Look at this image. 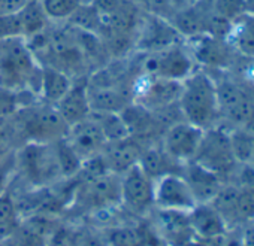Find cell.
<instances>
[{"label":"cell","mask_w":254,"mask_h":246,"mask_svg":"<svg viewBox=\"0 0 254 246\" xmlns=\"http://www.w3.org/2000/svg\"><path fill=\"white\" fill-rule=\"evenodd\" d=\"M178 107L186 121L202 130L217 126L221 115L215 81L206 72L190 73L181 84Z\"/></svg>","instance_id":"obj_1"},{"label":"cell","mask_w":254,"mask_h":246,"mask_svg":"<svg viewBox=\"0 0 254 246\" xmlns=\"http://www.w3.org/2000/svg\"><path fill=\"white\" fill-rule=\"evenodd\" d=\"M41 64L36 61L26 39H0V85L38 96L41 82Z\"/></svg>","instance_id":"obj_2"},{"label":"cell","mask_w":254,"mask_h":246,"mask_svg":"<svg viewBox=\"0 0 254 246\" xmlns=\"http://www.w3.org/2000/svg\"><path fill=\"white\" fill-rule=\"evenodd\" d=\"M215 88L221 118L244 129L254 116V84L224 78L215 81Z\"/></svg>","instance_id":"obj_3"},{"label":"cell","mask_w":254,"mask_h":246,"mask_svg":"<svg viewBox=\"0 0 254 246\" xmlns=\"http://www.w3.org/2000/svg\"><path fill=\"white\" fill-rule=\"evenodd\" d=\"M142 54L144 57L139 61L138 73L171 81H184L190 73H193L194 60L181 42L154 52Z\"/></svg>","instance_id":"obj_4"},{"label":"cell","mask_w":254,"mask_h":246,"mask_svg":"<svg viewBox=\"0 0 254 246\" xmlns=\"http://www.w3.org/2000/svg\"><path fill=\"white\" fill-rule=\"evenodd\" d=\"M193 161L214 172L223 181L229 178L238 166L229 132L218 126L203 130V136Z\"/></svg>","instance_id":"obj_5"},{"label":"cell","mask_w":254,"mask_h":246,"mask_svg":"<svg viewBox=\"0 0 254 246\" xmlns=\"http://www.w3.org/2000/svg\"><path fill=\"white\" fill-rule=\"evenodd\" d=\"M18 166L24 176L36 185L51 184L63 178L54 142H29L18 155Z\"/></svg>","instance_id":"obj_6"},{"label":"cell","mask_w":254,"mask_h":246,"mask_svg":"<svg viewBox=\"0 0 254 246\" xmlns=\"http://www.w3.org/2000/svg\"><path fill=\"white\" fill-rule=\"evenodd\" d=\"M24 113L23 132L29 142H57L63 139L69 126L60 116L54 104L39 103L21 109Z\"/></svg>","instance_id":"obj_7"},{"label":"cell","mask_w":254,"mask_h":246,"mask_svg":"<svg viewBox=\"0 0 254 246\" xmlns=\"http://www.w3.org/2000/svg\"><path fill=\"white\" fill-rule=\"evenodd\" d=\"M120 198L121 206L135 216H147L154 209V181L139 164L120 176Z\"/></svg>","instance_id":"obj_8"},{"label":"cell","mask_w":254,"mask_h":246,"mask_svg":"<svg viewBox=\"0 0 254 246\" xmlns=\"http://www.w3.org/2000/svg\"><path fill=\"white\" fill-rule=\"evenodd\" d=\"M150 215H153L154 234L166 246H206V242L199 239L191 228L189 212L154 207Z\"/></svg>","instance_id":"obj_9"},{"label":"cell","mask_w":254,"mask_h":246,"mask_svg":"<svg viewBox=\"0 0 254 246\" xmlns=\"http://www.w3.org/2000/svg\"><path fill=\"white\" fill-rule=\"evenodd\" d=\"M76 203L82 207L99 210H109L117 204H121L120 198V176L106 173L103 176L81 181L76 190Z\"/></svg>","instance_id":"obj_10"},{"label":"cell","mask_w":254,"mask_h":246,"mask_svg":"<svg viewBox=\"0 0 254 246\" xmlns=\"http://www.w3.org/2000/svg\"><path fill=\"white\" fill-rule=\"evenodd\" d=\"M203 136V130L190 124L186 119H180L171 124L162 135V148L178 163L186 164L193 161L200 141Z\"/></svg>","instance_id":"obj_11"},{"label":"cell","mask_w":254,"mask_h":246,"mask_svg":"<svg viewBox=\"0 0 254 246\" xmlns=\"http://www.w3.org/2000/svg\"><path fill=\"white\" fill-rule=\"evenodd\" d=\"M81 161L97 157L106 147V138L93 115L70 126L63 138Z\"/></svg>","instance_id":"obj_12"},{"label":"cell","mask_w":254,"mask_h":246,"mask_svg":"<svg viewBox=\"0 0 254 246\" xmlns=\"http://www.w3.org/2000/svg\"><path fill=\"white\" fill-rule=\"evenodd\" d=\"M196 198L181 173H172L154 181V207L190 212Z\"/></svg>","instance_id":"obj_13"},{"label":"cell","mask_w":254,"mask_h":246,"mask_svg":"<svg viewBox=\"0 0 254 246\" xmlns=\"http://www.w3.org/2000/svg\"><path fill=\"white\" fill-rule=\"evenodd\" d=\"M180 41L181 36L169 20L145 14L136 33L135 48L141 52H154L178 44Z\"/></svg>","instance_id":"obj_14"},{"label":"cell","mask_w":254,"mask_h":246,"mask_svg":"<svg viewBox=\"0 0 254 246\" xmlns=\"http://www.w3.org/2000/svg\"><path fill=\"white\" fill-rule=\"evenodd\" d=\"M193 60L209 69H226L233 63V49L226 39L200 35L191 39Z\"/></svg>","instance_id":"obj_15"},{"label":"cell","mask_w":254,"mask_h":246,"mask_svg":"<svg viewBox=\"0 0 254 246\" xmlns=\"http://www.w3.org/2000/svg\"><path fill=\"white\" fill-rule=\"evenodd\" d=\"M144 145L145 144L139 142L132 136L121 141L109 142L106 144L102 152V158L111 173L121 176L124 172H127L139 163Z\"/></svg>","instance_id":"obj_16"},{"label":"cell","mask_w":254,"mask_h":246,"mask_svg":"<svg viewBox=\"0 0 254 246\" xmlns=\"http://www.w3.org/2000/svg\"><path fill=\"white\" fill-rule=\"evenodd\" d=\"M212 8V0H199L197 3L177 9L169 18L181 38H197L206 35V21Z\"/></svg>","instance_id":"obj_17"},{"label":"cell","mask_w":254,"mask_h":246,"mask_svg":"<svg viewBox=\"0 0 254 246\" xmlns=\"http://www.w3.org/2000/svg\"><path fill=\"white\" fill-rule=\"evenodd\" d=\"M181 175L193 193L196 203H211V200L224 185V181L218 175L205 169L196 161L186 163Z\"/></svg>","instance_id":"obj_18"},{"label":"cell","mask_w":254,"mask_h":246,"mask_svg":"<svg viewBox=\"0 0 254 246\" xmlns=\"http://www.w3.org/2000/svg\"><path fill=\"white\" fill-rule=\"evenodd\" d=\"M54 106L69 127L90 116L91 107L87 91V79H84L82 82L73 81L69 91Z\"/></svg>","instance_id":"obj_19"},{"label":"cell","mask_w":254,"mask_h":246,"mask_svg":"<svg viewBox=\"0 0 254 246\" xmlns=\"http://www.w3.org/2000/svg\"><path fill=\"white\" fill-rule=\"evenodd\" d=\"M138 164L153 181L166 175L183 173V167H184V164L174 160L162 148V145H156V144L144 145Z\"/></svg>","instance_id":"obj_20"},{"label":"cell","mask_w":254,"mask_h":246,"mask_svg":"<svg viewBox=\"0 0 254 246\" xmlns=\"http://www.w3.org/2000/svg\"><path fill=\"white\" fill-rule=\"evenodd\" d=\"M189 219L196 236L202 240H209L227 231V225L211 203H197L190 212Z\"/></svg>","instance_id":"obj_21"},{"label":"cell","mask_w":254,"mask_h":246,"mask_svg":"<svg viewBox=\"0 0 254 246\" xmlns=\"http://www.w3.org/2000/svg\"><path fill=\"white\" fill-rule=\"evenodd\" d=\"M41 82H39V91L38 96L44 103L56 104L72 87L73 79L67 73L50 67V66H41Z\"/></svg>","instance_id":"obj_22"},{"label":"cell","mask_w":254,"mask_h":246,"mask_svg":"<svg viewBox=\"0 0 254 246\" xmlns=\"http://www.w3.org/2000/svg\"><path fill=\"white\" fill-rule=\"evenodd\" d=\"M154 236L151 227L120 225L109 233L108 246H145Z\"/></svg>","instance_id":"obj_23"},{"label":"cell","mask_w":254,"mask_h":246,"mask_svg":"<svg viewBox=\"0 0 254 246\" xmlns=\"http://www.w3.org/2000/svg\"><path fill=\"white\" fill-rule=\"evenodd\" d=\"M233 24L236 26H232L230 33H233L235 48L241 54L254 58V15L245 14Z\"/></svg>","instance_id":"obj_24"},{"label":"cell","mask_w":254,"mask_h":246,"mask_svg":"<svg viewBox=\"0 0 254 246\" xmlns=\"http://www.w3.org/2000/svg\"><path fill=\"white\" fill-rule=\"evenodd\" d=\"M39 3L50 23H67L84 0H39Z\"/></svg>","instance_id":"obj_25"},{"label":"cell","mask_w":254,"mask_h":246,"mask_svg":"<svg viewBox=\"0 0 254 246\" xmlns=\"http://www.w3.org/2000/svg\"><path fill=\"white\" fill-rule=\"evenodd\" d=\"M106 138V142H115L130 136L127 124L121 113H91Z\"/></svg>","instance_id":"obj_26"},{"label":"cell","mask_w":254,"mask_h":246,"mask_svg":"<svg viewBox=\"0 0 254 246\" xmlns=\"http://www.w3.org/2000/svg\"><path fill=\"white\" fill-rule=\"evenodd\" d=\"M230 135V144L233 149V155L239 163L250 164L254 161V135L244 130L236 129Z\"/></svg>","instance_id":"obj_27"},{"label":"cell","mask_w":254,"mask_h":246,"mask_svg":"<svg viewBox=\"0 0 254 246\" xmlns=\"http://www.w3.org/2000/svg\"><path fill=\"white\" fill-rule=\"evenodd\" d=\"M212 9L232 24L245 15V0H212Z\"/></svg>","instance_id":"obj_28"},{"label":"cell","mask_w":254,"mask_h":246,"mask_svg":"<svg viewBox=\"0 0 254 246\" xmlns=\"http://www.w3.org/2000/svg\"><path fill=\"white\" fill-rule=\"evenodd\" d=\"M24 107L21 91H15L0 85V118H8L18 113Z\"/></svg>","instance_id":"obj_29"},{"label":"cell","mask_w":254,"mask_h":246,"mask_svg":"<svg viewBox=\"0 0 254 246\" xmlns=\"http://www.w3.org/2000/svg\"><path fill=\"white\" fill-rule=\"evenodd\" d=\"M15 219H17L15 201L3 193L2 196H0V221L2 222H15Z\"/></svg>","instance_id":"obj_30"},{"label":"cell","mask_w":254,"mask_h":246,"mask_svg":"<svg viewBox=\"0 0 254 246\" xmlns=\"http://www.w3.org/2000/svg\"><path fill=\"white\" fill-rule=\"evenodd\" d=\"M29 0H0V15L14 14L20 11Z\"/></svg>","instance_id":"obj_31"},{"label":"cell","mask_w":254,"mask_h":246,"mask_svg":"<svg viewBox=\"0 0 254 246\" xmlns=\"http://www.w3.org/2000/svg\"><path fill=\"white\" fill-rule=\"evenodd\" d=\"M199 0H172L174 3V9H181V8H186V6H190V5H194L197 3Z\"/></svg>","instance_id":"obj_32"},{"label":"cell","mask_w":254,"mask_h":246,"mask_svg":"<svg viewBox=\"0 0 254 246\" xmlns=\"http://www.w3.org/2000/svg\"><path fill=\"white\" fill-rule=\"evenodd\" d=\"M245 14L254 15V0H245Z\"/></svg>","instance_id":"obj_33"},{"label":"cell","mask_w":254,"mask_h":246,"mask_svg":"<svg viewBox=\"0 0 254 246\" xmlns=\"http://www.w3.org/2000/svg\"><path fill=\"white\" fill-rule=\"evenodd\" d=\"M145 246H166V245H165V243H163V242H162V240L154 234V236H153V239H151Z\"/></svg>","instance_id":"obj_34"},{"label":"cell","mask_w":254,"mask_h":246,"mask_svg":"<svg viewBox=\"0 0 254 246\" xmlns=\"http://www.w3.org/2000/svg\"><path fill=\"white\" fill-rule=\"evenodd\" d=\"M244 130H247V132H250V133H253V135H254V116L250 119V122H248V124L244 127Z\"/></svg>","instance_id":"obj_35"},{"label":"cell","mask_w":254,"mask_h":246,"mask_svg":"<svg viewBox=\"0 0 254 246\" xmlns=\"http://www.w3.org/2000/svg\"><path fill=\"white\" fill-rule=\"evenodd\" d=\"M29 2H35V0H29Z\"/></svg>","instance_id":"obj_36"}]
</instances>
